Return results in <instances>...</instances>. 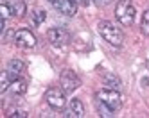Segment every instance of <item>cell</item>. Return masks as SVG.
I'll list each match as a JSON object with an SVG mask.
<instances>
[{
	"label": "cell",
	"instance_id": "cell-1",
	"mask_svg": "<svg viewBox=\"0 0 149 118\" xmlns=\"http://www.w3.org/2000/svg\"><path fill=\"white\" fill-rule=\"evenodd\" d=\"M97 30H99V34L104 38V41H108L111 47H120L122 45L124 34H122V30L117 27L115 23H111V21L101 20L97 23Z\"/></svg>",
	"mask_w": 149,
	"mask_h": 118
},
{
	"label": "cell",
	"instance_id": "cell-2",
	"mask_svg": "<svg viewBox=\"0 0 149 118\" xmlns=\"http://www.w3.org/2000/svg\"><path fill=\"white\" fill-rule=\"evenodd\" d=\"M135 16H136V9L131 0H119V4L115 6V18L124 27H130V25H133Z\"/></svg>",
	"mask_w": 149,
	"mask_h": 118
},
{
	"label": "cell",
	"instance_id": "cell-3",
	"mask_svg": "<svg viewBox=\"0 0 149 118\" xmlns=\"http://www.w3.org/2000/svg\"><path fill=\"white\" fill-rule=\"evenodd\" d=\"M95 99H97L99 102H102V104H106V106H108L110 109H113V111H117V109L120 107V104H122L119 90H111V88H106V90L97 91Z\"/></svg>",
	"mask_w": 149,
	"mask_h": 118
},
{
	"label": "cell",
	"instance_id": "cell-4",
	"mask_svg": "<svg viewBox=\"0 0 149 118\" xmlns=\"http://www.w3.org/2000/svg\"><path fill=\"white\" fill-rule=\"evenodd\" d=\"M59 86L63 88V91H65V93H72V91H76L79 86H81V79L77 77L76 72L63 70L61 75H59Z\"/></svg>",
	"mask_w": 149,
	"mask_h": 118
},
{
	"label": "cell",
	"instance_id": "cell-5",
	"mask_svg": "<svg viewBox=\"0 0 149 118\" xmlns=\"http://www.w3.org/2000/svg\"><path fill=\"white\" fill-rule=\"evenodd\" d=\"M45 100L52 109H63L67 106V99H65L63 88H49L45 93Z\"/></svg>",
	"mask_w": 149,
	"mask_h": 118
},
{
	"label": "cell",
	"instance_id": "cell-6",
	"mask_svg": "<svg viewBox=\"0 0 149 118\" xmlns=\"http://www.w3.org/2000/svg\"><path fill=\"white\" fill-rule=\"evenodd\" d=\"M15 43L20 48H34L36 47V36L29 29H18L15 32Z\"/></svg>",
	"mask_w": 149,
	"mask_h": 118
},
{
	"label": "cell",
	"instance_id": "cell-7",
	"mask_svg": "<svg viewBox=\"0 0 149 118\" xmlns=\"http://www.w3.org/2000/svg\"><path fill=\"white\" fill-rule=\"evenodd\" d=\"M47 38H49V41L52 43V45H56V47H65V45H68V41H70V34L65 29H59V27L49 29Z\"/></svg>",
	"mask_w": 149,
	"mask_h": 118
},
{
	"label": "cell",
	"instance_id": "cell-8",
	"mask_svg": "<svg viewBox=\"0 0 149 118\" xmlns=\"http://www.w3.org/2000/svg\"><path fill=\"white\" fill-rule=\"evenodd\" d=\"M49 2L54 6L59 13L67 14V16H74L77 11V2L76 0H49Z\"/></svg>",
	"mask_w": 149,
	"mask_h": 118
},
{
	"label": "cell",
	"instance_id": "cell-9",
	"mask_svg": "<svg viewBox=\"0 0 149 118\" xmlns=\"http://www.w3.org/2000/svg\"><path fill=\"white\" fill-rule=\"evenodd\" d=\"M65 116H72V118H83L84 116V106L79 99H72L68 102V109L65 113Z\"/></svg>",
	"mask_w": 149,
	"mask_h": 118
},
{
	"label": "cell",
	"instance_id": "cell-10",
	"mask_svg": "<svg viewBox=\"0 0 149 118\" xmlns=\"http://www.w3.org/2000/svg\"><path fill=\"white\" fill-rule=\"evenodd\" d=\"M6 70L9 72V75H11L13 79H18L20 75H22V72L25 70V63L20 61V59H11V61L7 63V68Z\"/></svg>",
	"mask_w": 149,
	"mask_h": 118
},
{
	"label": "cell",
	"instance_id": "cell-11",
	"mask_svg": "<svg viewBox=\"0 0 149 118\" xmlns=\"http://www.w3.org/2000/svg\"><path fill=\"white\" fill-rule=\"evenodd\" d=\"M102 82H104V86H108L111 90H120V84H122L120 79L111 72H104L102 73Z\"/></svg>",
	"mask_w": 149,
	"mask_h": 118
},
{
	"label": "cell",
	"instance_id": "cell-12",
	"mask_svg": "<svg viewBox=\"0 0 149 118\" xmlns=\"http://www.w3.org/2000/svg\"><path fill=\"white\" fill-rule=\"evenodd\" d=\"M9 90L13 91V95H24L27 91V81L25 79H13Z\"/></svg>",
	"mask_w": 149,
	"mask_h": 118
},
{
	"label": "cell",
	"instance_id": "cell-13",
	"mask_svg": "<svg viewBox=\"0 0 149 118\" xmlns=\"http://www.w3.org/2000/svg\"><path fill=\"white\" fill-rule=\"evenodd\" d=\"M11 82H13V77L9 75L7 70H4L0 73V93H6L9 88H11Z\"/></svg>",
	"mask_w": 149,
	"mask_h": 118
},
{
	"label": "cell",
	"instance_id": "cell-14",
	"mask_svg": "<svg viewBox=\"0 0 149 118\" xmlns=\"http://www.w3.org/2000/svg\"><path fill=\"white\" fill-rule=\"evenodd\" d=\"M9 6H11L13 16H24L25 14V4H24V0H13Z\"/></svg>",
	"mask_w": 149,
	"mask_h": 118
},
{
	"label": "cell",
	"instance_id": "cell-15",
	"mask_svg": "<svg viewBox=\"0 0 149 118\" xmlns=\"http://www.w3.org/2000/svg\"><path fill=\"white\" fill-rule=\"evenodd\" d=\"M140 30H142V34H144V36H149V9L144 11V14H142Z\"/></svg>",
	"mask_w": 149,
	"mask_h": 118
},
{
	"label": "cell",
	"instance_id": "cell-16",
	"mask_svg": "<svg viewBox=\"0 0 149 118\" xmlns=\"http://www.w3.org/2000/svg\"><path fill=\"white\" fill-rule=\"evenodd\" d=\"M33 21H34V25H40L41 21H43L45 18H47V14H45V11H40V9H36V11H33Z\"/></svg>",
	"mask_w": 149,
	"mask_h": 118
},
{
	"label": "cell",
	"instance_id": "cell-17",
	"mask_svg": "<svg viewBox=\"0 0 149 118\" xmlns=\"http://www.w3.org/2000/svg\"><path fill=\"white\" fill-rule=\"evenodd\" d=\"M97 109H99V113H101V116H113V109H110L106 104H102V102H99L97 100Z\"/></svg>",
	"mask_w": 149,
	"mask_h": 118
},
{
	"label": "cell",
	"instance_id": "cell-18",
	"mask_svg": "<svg viewBox=\"0 0 149 118\" xmlns=\"http://www.w3.org/2000/svg\"><path fill=\"white\" fill-rule=\"evenodd\" d=\"M0 13H2V20H7L9 16H13V11L9 4H2L0 6Z\"/></svg>",
	"mask_w": 149,
	"mask_h": 118
},
{
	"label": "cell",
	"instance_id": "cell-19",
	"mask_svg": "<svg viewBox=\"0 0 149 118\" xmlns=\"http://www.w3.org/2000/svg\"><path fill=\"white\" fill-rule=\"evenodd\" d=\"M9 116H11V118H25L27 116V111H24V109H15V111L9 113Z\"/></svg>",
	"mask_w": 149,
	"mask_h": 118
},
{
	"label": "cell",
	"instance_id": "cell-20",
	"mask_svg": "<svg viewBox=\"0 0 149 118\" xmlns=\"http://www.w3.org/2000/svg\"><path fill=\"white\" fill-rule=\"evenodd\" d=\"M77 4H83V6H88V0H76Z\"/></svg>",
	"mask_w": 149,
	"mask_h": 118
},
{
	"label": "cell",
	"instance_id": "cell-21",
	"mask_svg": "<svg viewBox=\"0 0 149 118\" xmlns=\"http://www.w3.org/2000/svg\"><path fill=\"white\" fill-rule=\"evenodd\" d=\"M147 70H149V61H147Z\"/></svg>",
	"mask_w": 149,
	"mask_h": 118
}]
</instances>
